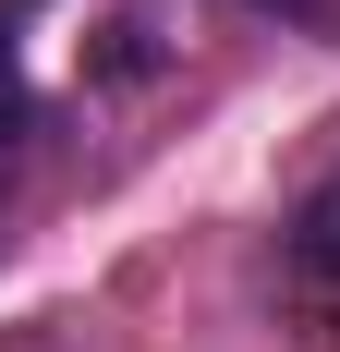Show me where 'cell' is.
<instances>
[{
  "label": "cell",
  "mask_w": 340,
  "mask_h": 352,
  "mask_svg": "<svg viewBox=\"0 0 340 352\" xmlns=\"http://www.w3.org/2000/svg\"><path fill=\"white\" fill-rule=\"evenodd\" d=\"M279 267H292V292H304L316 316H340V170L304 182V207H292V231H279Z\"/></svg>",
  "instance_id": "obj_1"
},
{
  "label": "cell",
  "mask_w": 340,
  "mask_h": 352,
  "mask_svg": "<svg viewBox=\"0 0 340 352\" xmlns=\"http://www.w3.org/2000/svg\"><path fill=\"white\" fill-rule=\"evenodd\" d=\"M158 61H170V49H158V25H146V12H109V25L85 36V73H98V85H146Z\"/></svg>",
  "instance_id": "obj_2"
},
{
  "label": "cell",
  "mask_w": 340,
  "mask_h": 352,
  "mask_svg": "<svg viewBox=\"0 0 340 352\" xmlns=\"http://www.w3.org/2000/svg\"><path fill=\"white\" fill-rule=\"evenodd\" d=\"M243 12H255V25H292V36H328L340 25V0H243Z\"/></svg>",
  "instance_id": "obj_3"
},
{
  "label": "cell",
  "mask_w": 340,
  "mask_h": 352,
  "mask_svg": "<svg viewBox=\"0 0 340 352\" xmlns=\"http://www.w3.org/2000/svg\"><path fill=\"white\" fill-rule=\"evenodd\" d=\"M0 134H25V73H12V49H0Z\"/></svg>",
  "instance_id": "obj_4"
}]
</instances>
